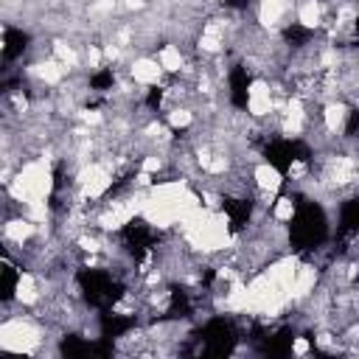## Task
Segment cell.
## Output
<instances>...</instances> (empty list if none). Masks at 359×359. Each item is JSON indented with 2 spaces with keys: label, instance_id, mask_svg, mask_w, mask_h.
Returning <instances> with one entry per match:
<instances>
[{
  "label": "cell",
  "instance_id": "cell-1",
  "mask_svg": "<svg viewBox=\"0 0 359 359\" xmlns=\"http://www.w3.org/2000/svg\"><path fill=\"white\" fill-rule=\"evenodd\" d=\"M45 328L36 314H6L0 325V348L8 353H39Z\"/></svg>",
  "mask_w": 359,
  "mask_h": 359
},
{
  "label": "cell",
  "instance_id": "cell-5",
  "mask_svg": "<svg viewBox=\"0 0 359 359\" xmlns=\"http://www.w3.org/2000/svg\"><path fill=\"white\" fill-rule=\"evenodd\" d=\"M275 222H280V224H286V222H292L294 216H297V202L292 199V196H275V202H272V213H269Z\"/></svg>",
  "mask_w": 359,
  "mask_h": 359
},
{
  "label": "cell",
  "instance_id": "cell-6",
  "mask_svg": "<svg viewBox=\"0 0 359 359\" xmlns=\"http://www.w3.org/2000/svg\"><path fill=\"white\" fill-rule=\"evenodd\" d=\"M292 353H297V356L309 353V339H306V337H294V339H292Z\"/></svg>",
  "mask_w": 359,
  "mask_h": 359
},
{
  "label": "cell",
  "instance_id": "cell-3",
  "mask_svg": "<svg viewBox=\"0 0 359 359\" xmlns=\"http://www.w3.org/2000/svg\"><path fill=\"white\" fill-rule=\"evenodd\" d=\"M129 79L137 84V87H154V84H160L163 81V76H165V70L160 67V62H157V56H149V53H140V56H135L132 62H129Z\"/></svg>",
  "mask_w": 359,
  "mask_h": 359
},
{
  "label": "cell",
  "instance_id": "cell-4",
  "mask_svg": "<svg viewBox=\"0 0 359 359\" xmlns=\"http://www.w3.org/2000/svg\"><path fill=\"white\" fill-rule=\"evenodd\" d=\"M154 56H157L160 67H163L168 76H180V73L185 70V62H188V56H185V50H182L180 42H165V45H160Z\"/></svg>",
  "mask_w": 359,
  "mask_h": 359
},
{
  "label": "cell",
  "instance_id": "cell-2",
  "mask_svg": "<svg viewBox=\"0 0 359 359\" xmlns=\"http://www.w3.org/2000/svg\"><path fill=\"white\" fill-rule=\"evenodd\" d=\"M247 112L255 121H266L275 112V93L266 76H255L247 87Z\"/></svg>",
  "mask_w": 359,
  "mask_h": 359
}]
</instances>
